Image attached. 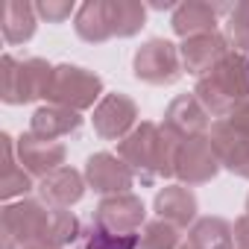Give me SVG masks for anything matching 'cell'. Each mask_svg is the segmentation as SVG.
Wrapping results in <instances>:
<instances>
[{
  "label": "cell",
  "instance_id": "cell-17",
  "mask_svg": "<svg viewBox=\"0 0 249 249\" xmlns=\"http://www.w3.org/2000/svg\"><path fill=\"white\" fill-rule=\"evenodd\" d=\"M217 12H220V6H211L205 0H185V3H179L173 9L170 27L182 41L202 36V33H217Z\"/></svg>",
  "mask_w": 249,
  "mask_h": 249
},
{
  "label": "cell",
  "instance_id": "cell-10",
  "mask_svg": "<svg viewBox=\"0 0 249 249\" xmlns=\"http://www.w3.org/2000/svg\"><path fill=\"white\" fill-rule=\"evenodd\" d=\"M161 129H164L167 135H173L176 141L202 138V135L211 132V114H208L205 106L196 100V94H182V97H176V100L167 106Z\"/></svg>",
  "mask_w": 249,
  "mask_h": 249
},
{
  "label": "cell",
  "instance_id": "cell-6",
  "mask_svg": "<svg viewBox=\"0 0 249 249\" xmlns=\"http://www.w3.org/2000/svg\"><path fill=\"white\" fill-rule=\"evenodd\" d=\"M132 71L141 82L150 85H173L182 76V56L179 47L167 38H150L135 50Z\"/></svg>",
  "mask_w": 249,
  "mask_h": 249
},
{
  "label": "cell",
  "instance_id": "cell-5",
  "mask_svg": "<svg viewBox=\"0 0 249 249\" xmlns=\"http://www.w3.org/2000/svg\"><path fill=\"white\" fill-rule=\"evenodd\" d=\"M103 94V79L79 65H56L53 71V82L47 91V103L50 106H62L71 111H85L91 108Z\"/></svg>",
  "mask_w": 249,
  "mask_h": 249
},
{
  "label": "cell",
  "instance_id": "cell-28",
  "mask_svg": "<svg viewBox=\"0 0 249 249\" xmlns=\"http://www.w3.org/2000/svg\"><path fill=\"white\" fill-rule=\"evenodd\" d=\"M36 12H38V18H44L47 24H62V21H68L71 15H76L73 0H38V3H36Z\"/></svg>",
  "mask_w": 249,
  "mask_h": 249
},
{
  "label": "cell",
  "instance_id": "cell-2",
  "mask_svg": "<svg viewBox=\"0 0 249 249\" xmlns=\"http://www.w3.org/2000/svg\"><path fill=\"white\" fill-rule=\"evenodd\" d=\"M196 100L214 117H229L243 100H249V68L240 53H229L208 76L196 82Z\"/></svg>",
  "mask_w": 249,
  "mask_h": 249
},
{
  "label": "cell",
  "instance_id": "cell-31",
  "mask_svg": "<svg viewBox=\"0 0 249 249\" xmlns=\"http://www.w3.org/2000/svg\"><path fill=\"white\" fill-rule=\"evenodd\" d=\"M24 249H56V246H50V243H30V246H24Z\"/></svg>",
  "mask_w": 249,
  "mask_h": 249
},
{
  "label": "cell",
  "instance_id": "cell-7",
  "mask_svg": "<svg viewBox=\"0 0 249 249\" xmlns=\"http://www.w3.org/2000/svg\"><path fill=\"white\" fill-rule=\"evenodd\" d=\"M220 170V161H217V153L208 141V135L202 138H191V141H179V150H176V164H173V176L182 182V185H205L217 176Z\"/></svg>",
  "mask_w": 249,
  "mask_h": 249
},
{
  "label": "cell",
  "instance_id": "cell-25",
  "mask_svg": "<svg viewBox=\"0 0 249 249\" xmlns=\"http://www.w3.org/2000/svg\"><path fill=\"white\" fill-rule=\"evenodd\" d=\"M138 249H179V229L164 220H153L138 234Z\"/></svg>",
  "mask_w": 249,
  "mask_h": 249
},
{
  "label": "cell",
  "instance_id": "cell-33",
  "mask_svg": "<svg viewBox=\"0 0 249 249\" xmlns=\"http://www.w3.org/2000/svg\"><path fill=\"white\" fill-rule=\"evenodd\" d=\"M246 214H249V196H246Z\"/></svg>",
  "mask_w": 249,
  "mask_h": 249
},
{
  "label": "cell",
  "instance_id": "cell-4",
  "mask_svg": "<svg viewBox=\"0 0 249 249\" xmlns=\"http://www.w3.org/2000/svg\"><path fill=\"white\" fill-rule=\"evenodd\" d=\"M50 208L36 199L9 202L0 211V249H24L30 243H47Z\"/></svg>",
  "mask_w": 249,
  "mask_h": 249
},
{
  "label": "cell",
  "instance_id": "cell-8",
  "mask_svg": "<svg viewBox=\"0 0 249 249\" xmlns=\"http://www.w3.org/2000/svg\"><path fill=\"white\" fill-rule=\"evenodd\" d=\"M147 217V208L141 196L135 194H117V196H103V202L94 211V226L108 231V234H135Z\"/></svg>",
  "mask_w": 249,
  "mask_h": 249
},
{
  "label": "cell",
  "instance_id": "cell-19",
  "mask_svg": "<svg viewBox=\"0 0 249 249\" xmlns=\"http://www.w3.org/2000/svg\"><path fill=\"white\" fill-rule=\"evenodd\" d=\"M38 12L30 0H3L0 3V33L9 44H24L36 36Z\"/></svg>",
  "mask_w": 249,
  "mask_h": 249
},
{
  "label": "cell",
  "instance_id": "cell-16",
  "mask_svg": "<svg viewBox=\"0 0 249 249\" xmlns=\"http://www.w3.org/2000/svg\"><path fill=\"white\" fill-rule=\"evenodd\" d=\"M159 220L176 226V229H188L196 223V196L188 185H164L156 194L153 202Z\"/></svg>",
  "mask_w": 249,
  "mask_h": 249
},
{
  "label": "cell",
  "instance_id": "cell-15",
  "mask_svg": "<svg viewBox=\"0 0 249 249\" xmlns=\"http://www.w3.org/2000/svg\"><path fill=\"white\" fill-rule=\"evenodd\" d=\"M85 188H88L85 176L79 170H73V167H59L50 176L38 179V194H41L47 208H71V205H76L82 199Z\"/></svg>",
  "mask_w": 249,
  "mask_h": 249
},
{
  "label": "cell",
  "instance_id": "cell-3",
  "mask_svg": "<svg viewBox=\"0 0 249 249\" xmlns=\"http://www.w3.org/2000/svg\"><path fill=\"white\" fill-rule=\"evenodd\" d=\"M53 65L44 59H0V100L9 106H24L33 100H47L53 82Z\"/></svg>",
  "mask_w": 249,
  "mask_h": 249
},
{
  "label": "cell",
  "instance_id": "cell-21",
  "mask_svg": "<svg viewBox=\"0 0 249 249\" xmlns=\"http://www.w3.org/2000/svg\"><path fill=\"white\" fill-rule=\"evenodd\" d=\"M73 30L88 44L108 41L114 36L111 33V6H108V0H85L73 15Z\"/></svg>",
  "mask_w": 249,
  "mask_h": 249
},
{
  "label": "cell",
  "instance_id": "cell-30",
  "mask_svg": "<svg viewBox=\"0 0 249 249\" xmlns=\"http://www.w3.org/2000/svg\"><path fill=\"white\" fill-rule=\"evenodd\" d=\"M231 231H234V243H237V249H249V214L237 217L234 226H231Z\"/></svg>",
  "mask_w": 249,
  "mask_h": 249
},
{
  "label": "cell",
  "instance_id": "cell-14",
  "mask_svg": "<svg viewBox=\"0 0 249 249\" xmlns=\"http://www.w3.org/2000/svg\"><path fill=\"white\" fill-rule=\"evenodd\" d=\"M15 144H18V161H21V167H24L30 176L44 179V176H50L53 170L65 167L68 150H65V144H59V141H41V138H36V135L27 132V135H21Z\"/></svg>",
  "mask_w": 249,
  "mask_h": 249
},
{
  "label": "cell",
  "instance_id": "cell-13",
  "mask_svg": "<svg viewBox=\"0 0 249 249\" xmlns=\"http://www.w3.org/2000/svg\"><path fill=\"white\" fill-rule=\"evenodd\" d=\"M208 141L217 153L220 167H226L229 173H234L240 179H249V135L237 132L229 120H217V123H211Z\"/></svg>",
  "mask_w": 249,
  "mask_h": 249
},
{
  "label": "cell",
  "instance_id": "cell-27",
  "mask_svg": "<svg viewBox=\"0 0 249 249\" xmlns=\"http://www.w3.org/2000/svg\"><path fill=\"white\" fill-rule=\"evenodd\" d=\"M82 249H138V234H108L97 226L82 240Z\"/></svg>",
  "mask_w": 249,
  "mask_h": 249
},
{
  "label": "cell",
  "instance_id": "cell-22",
  "mask_svg": "<svg viewBox=\"0 0 249 249\" xmlns=\"http://www.w3.org/2000/svg\"><path fill=\"white\" fill-rule=\"evenodd\" d=\"M188 243L194 249H234V231L223 217H199L188 231Z\"/></svg>",
  "mask_w": 249,
  "mask_h": 249
},
{
  "label": "cell",
  "instance_id": "cell-18",
  "mask_svg": "<svg viewBox=\"0 0 249 249\" xmlns=\"http://www.w3.org/2000/svg\"><path fill=\"white\" fill-rule=\"evenodd\" d=\"M33 191V176L18 161V144L9 135H0V196L15 199Z\"/></svg>",
  "mask_w": 249,
  "mask_h": 249
},
{
  "label": "cell",
  "instance_id": "cell-12",
  "mask_svg": "<svg viewBox=\"0 0 249 249\" xmlns=\"http://www.w3.org/2000/svg\"><path fill=\"white\" fill-rule=\"evenodd\" d=\"M231 53L229 38L217 30V33H202L194 38H185L179 44V56H182V71H188L191 76L202 79L208 76L226 56Z\"/></svg>",
  "mask_w": 249,
  "mask_h": 249
},
{
  "label": "cell",
  "instance_id": "cell-26",
  "mask_svg": "<svg viewBox=\"0 0 249 249\" xmlns=\"http://www.w3.org/2000/svg\"><path fill=\"white\" fill-rule=\"evenodd\" d=\"M229 41L234 44V53H249V0H240L229 9Z\"/></svg>",
  "mask_w": 249,
  "mask_h": 249
},
{
  "label": "cell",
  "instance_id": "cell-11",
  "mask_svg": "<svg viewBox=\"0 0 249 249\" xmlns=\"http://www.w3.org/2000/svg\"><path fill=\"white\" fill-rule=\"evenodd\" d=\"M85 182L103 196H117V194H129V188L135 185V170L120 156L94 153L85 161Z\"/></svg>",
  "mask_w": 249,
  "mask_h": 249
},
{
  "label": "cell",
  "instance_id": "cell-29",
  "mask_svg": "<svg viewBox=\"0 0 249 249\" xmlns=\"http://www.w3.org/2000/svg\"><path fill=\"white\" fill-rule=\"evenodd\" d=\"M223 120H229L231 126L237 129V132H243V135H249V100H243L229 117H223Z\"/></svg>",
  "mask_w": 249,
  "mask_h": 249
},
{
  "label": "cell",
  "instance_id": "cell-34",
  "mask_svg": "<svg viewBox=\"0 0 249 249\" xmlns=\"http://www.w3.org/2000/svg\"><path fill=\"white\" fill-rule=\"evenodd\" d=\"M246 68H249V59H246Z\"/></svg>",
  "mask_w": 249,
  "mask_h": 249
},
{
  "label": "cell",
  "instance_id": "cell-32",
  "mask_svg": "<svg viewBox=\"0 0 249 249\" xmlns=\"http://www.w3.org/2000/svg\"><path fill=\"white\" fill-rule=\"evenodd\" d=\"M179 249H194V246H191V243H182V246H179Z\"/></svg>",
  "mask_w": 249,
  "mask_h": 249
},
{
  "label": "cell",
  "instance_id": "cell-9",
  "mask_svg": "<svg viewBox=\"0 0 249 249\" xmlns=\"http://www.w3.org/2000/svg\"><path fill=\"white\" fill-rule=\"evenodd\" d=\"M94 132L106 141H123L138 126V106L126 94H106L94 106Z\"/></svg>",
  "mask_w": 249,
  "mask_h": 249
},
{
  "label": "cell",
  "instance_id": "cell-24",
  "mask_svg": "<svg viewBox=\"0 0 249 249\" xmlns=\"http://www.w3.org/2000/svg\"><path fill=\"white\" fill-rule=\"evenodd\" d=\"M79 237V220L68 208H50V226H47V243L56 249L71 246Z\"/></svg>",
  "mask_w": 249,
  "mask_h": 249
},
{
  "label": "cell",
  "instance_id": "cell-20",
  "mask_svg": "<svg viewBox=\"0 0 249 249\" xmlns=\"http://www.w3.org/2000/svg\"><path fill=\"white\" fill-rule=\"evenodd\" d=\"M79 126H82L79 111H71V108H62V106H41L30 117V135H36L41 141L65 138V135L76 132Z\"/></svg>",
  "mask_w": 249,
  "mask_h": 249
},
{
  "label": "cell",
  "instance_id": "cell-23",
  "mask_svg": "<svg viewBox=\"0 0 249 249\" xmlns=\"http://www.w3.org/2000/svg\"><path fill=\"white\" fill-rule=\"evenodd\" d=\"M108 6H111V33L117 38H129L141 33L147 21V6L141 0H108Z\"/></svg>",
  "mask_w": 249,
  "mask_h": 249
},
{
  "label": "cell",
  "instance_id": "cell-1",
  "mask_svg": "<svg viewBox=\"0 0 249 249\" xmlns=\"http://www.w3.org/2000/svg\"><path fill=\"white\" fill-rule=\"evenodd\" d=\"M176 150H179V141L173 135H167L153 120L138 123V126L117 144V156L135 173H141L144 179H167V176H173Z\"/></svg>",
  "mask_w": 249,
  "mask_h": 249
}]
</instances>
